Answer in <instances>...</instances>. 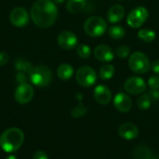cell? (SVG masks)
<instances>
[{
    "label": "cell",
    "mask_w": 159,
    "mask_h": 159,
    "mask_svg": "<svg viewBox=\"0 0 159 159\" xmlns=\"http://www.w3.org/2000/svg\"><path fill=\"white\" fill-rule=\"evenodd\" d=\"M58 17V8L51 0H38L31 8V18L35 25L48 28L54 24Z\"/></svg>",
    "instance_id": "6da1fadb"
},
{
    "label": "cell",
    "mask_w": 159,
    "mask_h": 159,
    "mask_svg": "<svg viewBox=\"0 0 159 159\" xmlns=\"http://www.w3.org/2000/svg\"><path fill=\"white\" fill-rule=\"evenodd\" d=\"M24 141V134L18 128H10L6 129L0 136V147L7 153L18 151Z\"/></svg>",
    "instance_id": "7a4b0ae2"
},
{
    "label": "cell",
    "mask_w": 159,
    "mask_h": 159,
    "mask_svg": "<svg viewBox=\"0 0 159 159\" xmlns=\"http://www.w3.org/2000/svg\"><path fill=\"white\" fill-rule=\"evenodd\" d=\"M86 34L91 37H99L107 30V22L104 19L99 16H91L84 23Z\"/></svg>",
    "instance_id": "3957f363"
},
{
    "label": "cell",
    "mask_w": 159,
    "mask_h": 159,
    "mask_svg": "<svg viewBox=\"0 0 159 159\" xmlns=\"http://www.w3.org/2000/svg\"><path fill=\"white\" fill-rule=\"evenodd\" d=\"M129 66L136 74H144L151 69V63L148 57L140 51L133 52L129 56Z\"/></svg>",
    "instance_id": "277c9868"
},
{
    "label": "cell",
    "mask_w": 159,
    "mask_h": 159,
    "mask_svg": "<svg viewBox=\"0 0 159 159\" xmlns=\"http://www.w3.org/2000/svg\"><path fill=\"white\" fill-rule=\"evenodd\" d=\"M29 78L34 85L37 87H46L52 80V73L46 66H36L34 67L29 74Z\"/></svg>",
    "instance_id": "5b68a950"
},
{
    "label": "cell",
    "mask_w": 159,
    "mask_h": 159,
    "mask_svg": "<svg viewBox=\"0 0 159 159\" xmlns=\"http://www.w3.org/2000/svg\"><path fill=\"white\" fill-rule=\"evenodd\" d=\"M75 79L77 83L82 87H91L93 86L97 81V74L93 68L90 66L85 65L80 67L76 74H75Z\"/></svg>",
    "instance_id": "8992f818"
},
{
    "label": "cell",
    "mask_w": 159,
    "mask_h": 159,
    "mask_svg": "<svg viewBox=\"0 0 159 159\" xmlns=\"http://www.w3.org/2000/svg\"><path fill=\"white\" fill-rule=\"evenodd\" d=\"M149 16V12L144 7H137L133 8L127 17L128 25L131 28L141 27Z\"/></svg>",
    "instance_id": "52a82bcc"
},
{
    "label": "cell",
    "mask_w": 159,
    "mask_h": 159,
    "mask_svg": "<svg viewBox=\"0 0 159 159\" xmlns=\"http://www.w3.org/2000/svg\"><path fill=\"white\" fill-rule=\"evenodd\" d=\"M34 93V90L31 85L27 83H21L16 88L14 92V98L17 102L20 104H26L32 101Z\"/></svg>",
    "instance_id": "ba28073f"
},
{
    "label": "cell",
    "mask_w": 159,
    "mask_h": 159,
    "mask_svg": "<svg viewBox=\"0 0 159 159\" xmlns=\"http://www.w3.org/2000/svg\"><path fill=\"white\" fill-rule=\"evenodd\" d=\"M125 90L132 95H137L143 93L146 89L145 81L139 76H131L128 78L124 84Z\"/></svg>",
    "instance_id": "9c48e42d"
},
{
    "label": "cell",
    "mask_w": 159,
    "mask_h": 159,
    "mask_svg": "<svg viewBox=\"0 0 159 159\" xmlns=\"http://www.w3.org/2000/svg\"><path fill=\"white\" fill-rule=\"evenodd\" d=\"M58 45L65 50H70L77 46L78 39L75 34L71 31H63L58 35Z\"/></svg>",
    "instance_id": "30bf717a"
},
{
    "label": "cell",
    "mask_w": 159,
    "mask_h": 159,
    "mask_svg": "<svg viewBox=\"0 0 159 159\" xmlns=\"http://www.w3.org/2000/svg\"><path fill=\"white\" fill-rule=\"evenodd\" d=\"M9 19L13 25H15L17 27H22L28 23L29 14L25 8L18 7H15L11 11V13L9 15Z\"/></svg>",
    "instance_id": "8fae6325"
},
{
    "label": "cell",
    "mask_w": 159,
    "mask_h": 159,
    "mask_svg": "<svg viewBox=\"0 0 159 159\" xmlns=\"http://www.w3.org/2000/svg\"><path fill=\"white\" fill-rule=\"evenodd\" d=\"M114 105L117 111L121 113H127L130 111L132 107V101L126 93L119 92L115 96Z\"/></svg>",
    "instance_id": "7c38bea8"
},
{
    "label": "cell",
    "mask_w": 159,
    "mask_h": 159,
    "mask_svg": "<svg viewBox=\"0 0 159 159\" xmlns=\"http://www.w3.org/2000/svg\"><path fill=\"white\" fill-rule=\"evenodd\" d=\"M94 98L96 102L100 104H108L112 100V93L108 87L105 85H99L94 89Z\"/></svg>",
    "instance_id": "4fadbf2b"
},
{
    "label": "cell",
    "mask_w": 159,
    "mask_h": 159,
    "mask_svg": "<svg viewBox=\"0 0 159 159\" xmlns=\"http://www.w3.org/2000/svg\"><path fill=\"white\" fill-rule=\"evenodd\" d=\"M95 58L102 62L112 61L115 56L114 50L107 45H99L94 49Z\"/></svg>",
    "instance_id": "5bb4252c"
},
{
    "label": "cell",
    "mask_w": 159,
    "mask_h": 159,
    "mask_svg": "<svg viewBox=\"0 0 159 159\" xmlns=\"http://www.w3.org/2000/svg\"><path fill=\"white\" fill-rule=\"evenodd\" d=\"M118 133L123 139L130 141V140H134L138 137L139 129L134 124L127 122V123H123L122 125L119 126Z\"/></svg>",
    "instance_id": "9a60e30c"
},
{
    "label": "cell",
    "mask_w": 159,
    "mask_h": 159,
    "mask_svg": "<svg viewBox=\"0 0 159 159\" xmlns=\"http://www.w3.org/2000/svg\"><path fill=\"white\" fill-rule=\"evenodd\" d=\"M124 15H125L124 7L119 4H115L109 8L107 12V19L109 22L116 23V22H119L123 19Z\"/></svg>",
    "instance_id": "2e32d148"
},
{
    "label": "cell",
    "mask_w": 159,
    "mask_h": 159,
    "mask_svg": "<svg viewBox=\"0 0 159 159\" xmlns=\"http://www.w3.org/2000/svg\"><path fill=\"white\" fill-rule=\"evenodd\" d=\"M87 5V0H67L66 8L72 14L81 12Z\"/></svg>",
    "instance_id": "e0dca14e"
},
{
    "label": "cell",
    "mask_w": 159,
    "mask_h": 159,
    "mask_svg": "<svg viewBox=\"0 0 159 159\" xmlns=\"http://www.w3.org/2000/svg\"><path fill=\"white\" fill-rule=\"evenodd\" d=\"M57 75L61 80H69L74 75V68L68 63H63L59 66L57 70Z\"/></svg>",
    "instance_id": "ac0fdd59"
},
{
    "label": "cell",
    "mask_w": 159,
    "mask_h": 159,
    "mask_svg": "<svg viewBox=\"0 0 159 159\" xmlns=\"http://www.w3.org/2000/svg\"><path fill=\"white\" fill-rule=\"evenodd\" d=\"M151 150L145 145H139L137 146L132 154L133 159H151L152 157Z\"/></svg>",
    "instance_id": "d6986e66"
},
{
    "label": "cell",
    "mask_w": 159,
    "mask_h": 159,
    "mask_svg": "<svg viewBox=\"0 0 159 159\" xmlns=\"http://www.w3.org/2000/svg\"><path fill=\"white\" fill-rule=\"evenodd\" d=\"M108 34H109V36L111 38L116 39V40H119V39H122V38L125 37L126 31L120 25H113L112 27L109 28Z\"/></svg>",
    "instance_id": "ffe728a7"
},
{
    "label": "cell",
    "mask_w": 159,
    "mask_h": 159,
    "mask_svg": "<svg viewBox=\"0 0 159 159\" xmlns=\"http://www.w3.org/2000/svg\"><path fill=\"white\" fill-rule=\"evenodd\" d=\"M116 69L112 64H104L100 69V77L102 80L111 79L115 75Z\"/></svg>",
    "instance_id": "44dd1931"
},
{
    "label": "cell",
    "mask_w": 159,
    "mask_h": 159,
    "mask_svg": "<svg viewBox=\"0 0 159 159\" xmlns=\"http://www.w3.org/2000/svg\"><path fill=\"white\" fill-rule=\"evenodd\" d=\"M138 37L144 42L150 43L156 39L157 34L155 31H153L151 29H142L138 33Z\"/></svg>",
    "instance_id": "7402d4cb"
},
{
    "label": "cell",
    "mask_w": 159,
    "mask_h": 159,
    "mask_svg": "<svg viewBox=\"0 0 159 159\" xmlns=\"http://www.w3.org/2000/svg\"><path fill=\"white\" fill-rule=\"evenodd\" d=\"M15 65H16L17 70H19L20 72H22V73H27V74H30L34 68L32 63H30L29 61H27L23 59H19L16 61Z\"/></svg>",
    "instance_id": "603a6c76"
},
{
    "label": "cell",
    "mask_w": 159,
    "mask_h": 159,
    "mask_svg": "<svg viewBox=\"0 0 159 159\" xmlns=\"http://www.w3.org/2000/svg\"><path fill=\"white\" fill-rule=\"evenodd\" d=\"M151 104H152V101L148 96V94L142 95L137 101V105L140 110H147L150 108Z\"/></svg>",
    "instance_id": "cb8c5ba5"
},
{
    "label": "cell",
    "mask_w": 159,
    "mask_h": 159,
    "mask_svg": "<svg viewBox=\"0 0 159 159\" xmlns=\"http://www.w3.org/2000/svg\"><path fill=\"white\" fill-rule=\"evenodd\" d=\"M76 53L81 59H89L91 56V48L86 44H81L76 48Z\"/></svg>",
    "instance_id": "d4e9b609"
},
{
    "label": "cell",
    "mask_w": 159,
    "mask_h": 159,
    "mask_svg": "<svg viewBox=\"0 0 159 159\" xmlns=\"http://www.w3.org/2000/svg\"><path fill=\"white\" fill-rule=\"evenodd\" d=\"M87 107L83 104V103H79L76 107H75L72 112H71V116L75 118H77V117H82L84 116L86 114H87Z\"/></svg>",
    "instance_id": "484cf974"
},
{
    "label": "cell",
    "mask_w": 159,
    "mask_h": 159,
    "mask_svg": "<svg viewBox=\"0 0 159 159\" xmlns=\"http://www.w3.org/2000/svg\"><path fill=\"white\" fill-rule=\"evenodd\" d=\"M130 53V48L128 47V46H125V45H122V46H119L116 49V55L120 58V59H125L127 58Z\"/></svg>",
    "instance_id": "4316f807"
},
{
    "label": "cell",
    "mask_w": 159,
    "mask_h": 159,
    "mask_svg": "<svg viewBox=\"0 0 159 159\" xmlns=\"http://www.w3.org/2000/svg\"><path fill=\"white\" fill-rule=\"evenodd\" d=\"M148 85L151 89H159V76L153 75L148 80Z\"/></svg>",
    "instance_id": "83f0119b"
},
{
    "label": "cell",
    "mask_w": 159,
    "mask_h": 159,
    "mask_svg": "<svg viewBox=\"0 0 159 159\" xmlns=\"http://www.w3.org/2000/svg\"><path fill=\"white\" fill-rule=\"evenodd\" d=\"M147 94L150 97L152 102H156L159 101V91L157 89H151Z\"/></svg>",
    "instance_id": "f1b7e54d"
},
{
    "label": "cell",
    "mask_w": 159,
    "mask_h": 159,
    "mask_svg": "<svg viewBox=\"0 0 159 159\" xmlns=\"http://www.w3.org/2000/svg\"><path fill=\"white\" fill-rule=\"evenodd\" d=\"M33 159H48V155L44 152V151H36L34 156H33Z\"/></svg>",
    "instance_id": "f546056e"
},
{
    "label": "cell",
    "mask_w": 159,
    "mask_h": 159,
    "mask_svg": "<svg viewBox=\"0 0 159 159\" xmlns=\"http://www.w3.org/2000/svg\"><path fill=\"white\" fill-rule=\"evenodd\" d=\"M8 61V54L5 51L0 52V65H5Z\"/></svg>",
    "instance_id": "4dcf8cb0"
},
{
    "label": "cell",
    "mask_w": 159,
    "mask_h": 159,
    "mask_svg": "<svg viewBox=\"0 0 159 159\" xmlns=\"http://www.w3.org/2000/svg\"><path fill=\"white\" fill-rule=\"evenodd\" d=\"M151 69L154 73L159 74V60H155L151 64Z\"/></svg>",
    "instance_id": "1f68e13d"
},
{
    "label": "cell",
    "mask_w": 159,
    "mask_h": 159,
    "mask_svg": "<svg viewBox=\"0 0 159 159\" xmlns=\"http://www.w3.org/2000/svg\"><path fill=\"white\" fill-rule=\"evenodd\" d=\"M25 80H26V77H25V75H24V74H23L22 72H20V73H19V74L17 75V81H18L20 84L25 83Z\"/></svg>",
    "instance_id": "d6a6232c"
},
{
    "label": "cell",
    "mask_w": 159,
    "mask_h": 159,
    "mask_svg": "<svg viewBox=\"0 0 159 159\" xmlns=\"http://www.w3.org/2000/svg\"><path fill=\"white\" fill-rule=\"evenodd\" d=\"M151 159H159V155L158 154H154V155H152Z\"/></svg>",
    "instance_id": "836d02e7"
},
{
    "label": "cell",
    "mask_w": 159,
    "mask_h": 159,
    "mask_svg": "<svg viewBox=\"0 0 159 159\" xmlns=\"http://www.w3.org/2000/svg\"><path fill=\"white\" fill-rule=\"evenodd\" d=\"M6 159H18V158H17L15 156H8V157H7Z\"/></svg>",
    "instance_id": "e575fe53"
},
{
    "label": "cell",
    "mask_w": 159,
    "mask_h": 159,
    "mask_svg": "<svg viewBox=\"0 0 159 159\" xmlns=\"http://www.w3.org/2000/svg\"><path fill=\"white\" fill-rule=\"evenodd\" d=\"M55 3H58V4H61V3H63L64 0H53Z\"/></svg>",
    "instance_id": "d590c367"
},
{
    "label": "cell",
    "mask_w": 159,
    "mask_h": 159,
    "mask_svg": "<svg viewBox=\"0 0 159 159\" xmlns=\"http://www.w3.org/2000/svg\"><path fill=\"white\" fill-rule=\"evenodd\" d=\"M118 1H122V0H118Z\"/></svg>",
    "instance_id": "8d00e7d4"
}]
</instances>
